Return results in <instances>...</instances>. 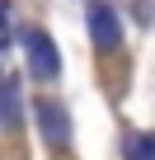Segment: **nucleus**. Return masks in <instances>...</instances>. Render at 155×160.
<instances>
[{
    "mask_svg": "<svg viewBox=\"0 0 155 160\" xmlns=\"http://www.w3.org/2000/svg\"><path fill=\"white\" fill-rule=\"evenodd\" d=\"M38 122H42V132H47V146H66V141H70L66 108H61L56 99H42V104H38Z\"/></svg>",
    "mask_w": 155,
    "mask_h": 160,
    "instance_id": "obj_3",
    "label": "nucleus"
},
{
    "mask_svg": "<svg viewBox=\"0 0 155 160\" xmlns=\"http://www.w3.org/2000/svg\"><path fill=\"white\" fill-rule=\"evenodd\" d=\"M0 104H5V108H0V122H14V118H19V113H14V85L0 90Z\"/></svg>",
    "mask_w": 155,
    "mask_h": 160,
    "instance_id": "obj_5",
    "label": "nucleus"
},
{
    "mask_svg": "<svg viewBox=\"0 0 155 160\" xmlns=\"http://www.w3.org/2000/svg\"><path fill=\"white\" fill-rule=\"evenodd\" d=\"M127 160H155V137H127Z\"/></svg>",
    "mask_w": 155,
    "mask_h": 160,
    "instance_id": "obj_4",
    "label": "nucleus"
},
{
    "mask_svg": "<svg viewBox=\"0 0 155 160\" xmlns=\"http://www.w3.org/2000/svg\"><path fill=\"white\" fill-rule=\"evenodd\" d=\"M24 47H28V66H33V75H42V80H52L56 71H61V57H56V42L42 33V28H33L28 38H24Z\"/></svg>",
    "mask_w": 155,
    "mask_h": 160,
    "instance_id": "obj_2",
    "label": "nucleus"
},
{
    "mask_svg": "<svg viewBox=\"0 0 155 160\" xmlns=\"http://www.w3.org/2000/svg\"><path fill=\"white\" fill-rule=\"evenodd\" d=\"M90 38H94L99 52H113V47L122 42V24H118L113 5H104V0H94V5H90Z\"/></svg>",
    "mask_w": 155,
    "mask_h": 160,
    "instance_id": "obj_1",
    "label": "nucleus"
},
{
    "mask_svg": "<svg viewBox=\"0 0 155 160\" xmlns=\"http://www.w3.org/2000/svg\"><path fill=\"white\" fill-rule=\"evenodd\" d=\"M5 47H10V5L0 0V61H5Z\"/></svg>",
    "mask_w": 155,
    "mask_h": 160,
    "instance_id": "obj_6",
    "label": "nucleus"
}]
</instances>
